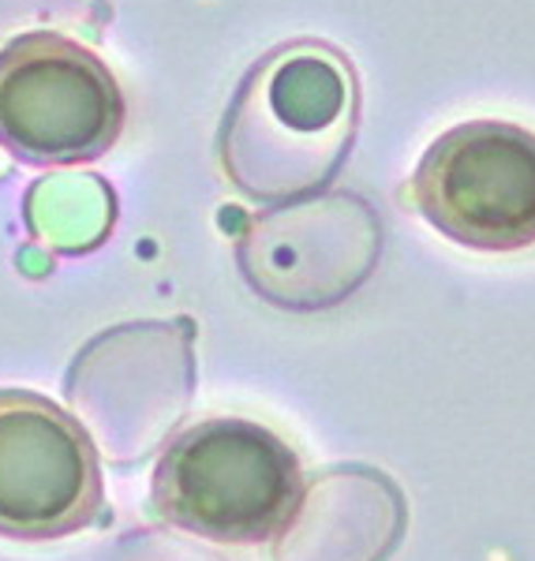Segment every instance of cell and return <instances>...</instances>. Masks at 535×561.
<instances>
[{
	"instance_id": "1",
	"label": "cell",
	"mask_w": 535,
	"mask_h": 561,
	"mask_svg": "<svg viewBox=\"0 0 535 561\" xmlns=\"http://www.w3.org/2000/svg\"><path fill=\"white\" fill-rule=\"evenodd\" d=\"M360 76L326 42H288L255 60L221 121V169L243 198L300 203L349 161L360 131Z\"/></svg>"
},
{
	"instance_id": "5",
	"label": "cell",
	"mask_w": 535,
	"mask_h": 561,
	"mask_svg": "<svg viewBox=\"0 0 535 561\" xmlns=\"http://www.w3.org/2000/svg\"><path fill=\"white\" fill-rule=\"evenodd\" d=\"M383 240V217L364 195L326 192L251 217L236 237V266L259 300L315 314L367 285Z\"/></svg>"
},
{
	"instance_id": "2",
	"label": "cell",
	"mask_w": 535,
	"mask_h": 561,
	"mask_svg": "<svg viewBox=\"0 0 535 561\" xmlns=\"http://www.w3.org/2000/svg\"><path fill=\"white\" fill-rule=\"evenodd\" d=\"M300 494V457L251 420H203L180 431L150 483L161 520L214 542L270 539Z\"/></svg>"
},
{
	"instance_id": "3",
	"label": "cell",
	"mask_w": 535,
	"mask_h": 561,
	"mask_svg": "<svg viewBox=\"0 0 535 561\" xmlns=\"http://www.w3.org/2000/svg\"><path fill=\"white\" fill-rule=\"evenodd\" d=\"M65 397L113 465L147 460L195 397V322H124L76 352Z\"/></svg>"
},
{
	"instance_id": "7",
	"label": "cell",
	"mask_w": 535,
	"mask_h": 561,
	"mask_svg": "<svg viewBox=\"0 0 535 561\" xmlns=\"http://www.w3.org/2000/svg\"><path fill=\"white\" fill-rule=\"evenodd\" d=\"M102 510V465L83 423L42 393L0 389V536L65 539Z\"/></svg>"
},
{
	"instance_id": "8",
	"label": "cell",
	"mask_w": 535,
	"mask_h": 561,
	"mask_svg": "<svg viewBox=\"0 0 535 561\" xmlns=\"http://www.w3.org/2000/svg\"><path fill=\"white\" fill-rule=\"evenodd\" d=\"M408 502L371 465H333L307 483L274 542V561H389L405 539Z\"/></svg>"
},
{
	"instance_id": "4",
	"label": "cell",
	"mask_w": 535,
	"mask_h": 561,
	"mask_svg": "<svg viewBox=\"0 0 535 561\" xmlns=\"http://www.w3.org/2000/svg\"><path fill=\"white\" fill-rule=\"evenodd\" d=\"M124 94L87 45L53 31L0 49V147L31 165H83L121 139Z\"/></svg>"
},
{
	"instance_id": "9",
	"label": "cell",
	"mask_w": 535,
	"mask_h": 561,
	"mask_svg": "<svg viewBox=\"0 0 535 561\" xmlns=\"http://www.w3.org/2000/svg\"><path fill=\"white\" fill-rule=\"evenodd\" d=\"M105 561H225L217 550L166 528H139L124 536Z\"/></svg>"
},
{
	"instance_id": "6",
	"label": "cell",
	"mask_w": 535,
	"mask_h": 561,
	"mask_svg": "<svg viewBox=\"0 0 535 561\" xmlns=\"http://www.w3.org/2000/svg\"><path fill=\"white\" fill-rule=\"evenodd\" d=\"M412 203L431 229L468 251L510 255L535 243V131L468 121L442 131L412 173Z\"/></svg>"
}]
</instances>
